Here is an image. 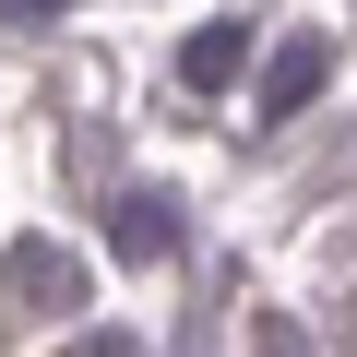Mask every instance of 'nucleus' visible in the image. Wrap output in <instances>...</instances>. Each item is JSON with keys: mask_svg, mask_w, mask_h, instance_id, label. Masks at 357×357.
I'll return each mask as SVG.
<instances>
[{"mask_svg": "<svg viewBox=\"0 0 357 357\" xmlns=\"http://www.w3.org/2000/svg\"><path fill=\"white\" fill-rule=\"evenodd\" d=\"M321 72H333V48H321V36H286V48L262 60V119H298V107L321 96Z\"/></svg>", "mask_w": 357, "mask_h": 357, "instance_id": "f03ea898", "label": "nucleus"}, {"mask_svg": "<svg viewBox=\"0 0 357 357\" xmlns=\"http://www.w3.org/2000/svg\"><path fill=\"white\" fill-rule=\"evenodd\" d=\"M0 13H13V24H48V13H60V0H0Z\"/></svg>", "mask_w": 357, "mask_h": 357, "instance_id": "39448f33", "label": "nucleus"}, {"mask_svg": "<svg viewBox=\"0 0 357 357\" xmlns=\"http://www.w3.org/2000/svg\"><path fill=\"white\" fill-rule=\"evenodd\" d=\"M107 238H119V262H167V250H178V215H167L155 191H131V203L107 215Z\"/></svg>", "mask_w": 357, "mask_h": 357, "instance_id": "7ed1b4c3", "label": "nucleus"}, {"mask_svg": "<svg viewBox=\"0 0 357 357\" xmlns=\"http://www.w3.org/2000/svg\"><path fill=\"white\" fill-rule=\"evenodd\" d=\"M60 310H84V262L72 250H48V238H24L13 262H0V321H60Z\"/></svg>", "mask_w": 357, "mask_h": 357, "instance_id": "f257e3e1", "label": "nucleus"}, {"mask_svg": "<svg viewBox=\"0 0 357 357\" xmlns=\"http://www.w3.org/2000/svg\"><path fill=\"white\" fill-rule=\"evenodd\" d=\"M238 60H250V24H203L191 48H178V72H191V84H227Z\"/></svg>", "mask_w": 357, "mask_h": 357, "instance_id": "20e7f679", "label": "nucleus"}]
</instances>
